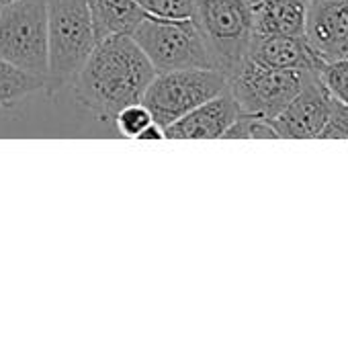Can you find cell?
I'll return each mask as SVG.
<instances>
[{
	"label": "cell",
	"instance_id": "3",
	"mask_svg": "<svg viewBox=\"0 0 348 350\" xmlns=\"http://www.w3.org/2000/svg\"><path fill=\"white\" fill-rule=\"evenodd\" d=\"M211 57L226 78L246 59L252 37L248 0H195L193 16Z\"/></svg>",
	"mask_w": 348,
	"mask_h": 350
},
{
	"label": "cell",
	"instance_id": "15",
	"mask_svg": "<svg viewBox=\"0 0 348 350\" xmlns=\"http://www.w3.org/2000/svg\"><path fill=\"white\" fill-rule=\"evenodd\" d=\"M224 139H281L271 119L240 113L238 119L226 129Z\"/></svg>",
	"mask_w": 348,
	"mask_h": 350
},
{
	"label": "cell",
	"instance_id": "5",
	"mask_svg": "<svg viewBox=\"0 0 348 350\" xmlns=\"http://www.w3.org/2000/svg\"><path fill=\"white\" fill-rule=\"evenodd\" d=\"M228 88V78L213 68L158 72L144 92L142 103L164 129Z\"/></svg>",
	"mask_w": 348,
	"mask_h": 350
},
{
	"label": "cell",
	"instance_id": "1",
	"mask_svg": "<svg viewBox=\"0 0 348 350\" xmlns=\"http://www.w3.org/2000/svg\"><path fill=\"white\" fill-rule=\"evenodd\" d=\"M154 76L156 70L133 37L115 35L92 47L72 88L78 105L101 121H113L121 109L142 103Z\"/></svg>",
	"mask_w": 348,
	"mask_h": 350
},
{
	"label": "cell",
	"instance_id": "13",
	"mask_svg": "<svg viewBox=\"0 0 348 350\" xmlns=\"http://www.w3.org/2000/svg\"><path fill=\"white\" fill-rule=\"evenodd\" d=\"M86 4L96 43L115 35H131L150 16L139 0H86Z\"/></svg>",
	"mask_w": 348,
	"mask_h": 350
},
{
	"label": "cell",
	"instance_id": "18",
	"mask_svg": "<svg viewBox=\"0 0 348 350\" xmlns=\"http://www.w3.org/2000/svg\"><path fill=\"white\" fill-rule=\"evenodd\" d=\"M150 16L158 18H193L195 0H139Z\"/></svg>",
	"mask_w": 348,
	"mask_h": 350
},
{
	"label": "cell",
	"instance_id": "21",
	"mask_svg": "<svg viewBox=\"0 0 348 350\" xmlns=\"http://www.w3.org/2000/svg\"><path fill=\"white\" fill-rule=\"evenodd\" d=\"M338 57H348V35L345 43H343V47H340V51H338Z\"/></svg>",
	"mask_w": 348,
	"mask_h": 350
},
{
	"label": "cell",
	"instance_id": "14",
	"mask_svg": "<svg viewBox=\"0 0 348 350\" xmlns=\"http://www.w3.org/2000/svg\"><path fill=\"white\" fill-rule=\"evenodd\" d=\"M45 88V80L0 57V107H12L14 103Z\"/></svg>",
	"mask_w": 348,
	"mask_h": 350
},
{
	"label": "cell",
	"instance_id": "2",
	"mask_svg": "<svg viewBox=\"0 0 348 350\" xmlns=\"http://www.w3.org/2000/svg\"><path fill=\"white\" fill-rule=\"evenodd\" d=\"M94 45L86 0H47V96L74 84Z\"/></svg>",
	"mask_w": 348,
	"mask_h": 350
},
{
	"label": "cell",
	"instance_id": "22",
	"mask_svg": "<svg viewBox=\"0 0 348 350\" xmlns=\"http://www.w3.org/2000/svg\"><path fill=\"white\" fill-rule=\"evenodd\" d=\"M12 2H16V0H0V8H2V6H8V4H12Z\"/></svg>",
	"mask_w": 348,
	"mask_h": 350
},
{
	"label": "cell",
	"instance_id": "16",
	"mask_svg": "<svg viewBox=\"0 0 348 350\" xmlns=\"http://www.w3.org/2000/svg\"><path fill=\"white\" fill-rule=\"evenodd\" d=\"M320 82L328 90V94L338 103L348 107V57H336L324 62L320 72Z\"/></svg>",
	"mask_w": 348,
	"mask_h": 350
},
{
	"label": "cell",
	"instance_id": "17",
	"mask_svg": "<svg viewBox=\"0 0 348 350\" xmlns=\"http://www.w3.org/2000/svg\"><path fill=\"white\" fill-rule=\"evenodd\" d=\"M115 127L123 137H139V133L154 121L152 113L144 103H133L115 115Z\"/></svg>",
	"mask_w": 348,
	"mask_h": 350
},
{
	"label": "cell",
	"instance_id": "8",
	"mask_svg": "<svg viewBox=\"0 0 348 350\" xmlns=\"http://www.w3.org/2000/svg\"><path fill=\"white\" fill-rule=\"evenodd\" d=\"M334 109V98L320 82L318 72H308L302 90L291 103L271 119L281 137L291 139H318Z\"/></svg>",
	"mask_w": 348,
	"mask_h": 350
},
{
	"label": "cell",
	"instance_id": "6",
	"mask_svg": "<svg viewBox=\"0 0 348 350\" xmlns=\"http://www.w3.org/2000/svg\"><path fill=\"white\" fill-rule=\"evenodd\" d=\"M0 57L45 80L47 0H16L0 8Z\"/></svg>",
	"mask_w": 348,
	"mask_h": 350
},
{
	"label": "cell",
	"instance_id": "12",
	"mask_svg": "<svg viewBox=\"0 0 348 350\" xmlns=\"http://www.w3.org/2000/svg\"><path fill=\"white\" fill-rule=\"evenodd\" d=\"M252 33L304 35L308 0H248Z\"/></svg>",
	"mask_w": 348,
	"mask_h": 350
},
{
	"label": "cell",
	"instance_id": "9",
	"mask_svg": "<svg viewBox=\"0 0 348 350\" xmlns=\"http://www.w3.org/2000/svg\"><path fill=\"white\" fill-rule=\"evenodd\" d=\"M248 59L273 70L320 72L324 59L312 49L304 35H263L252 33L248 43Z\"/></svg>",
	"mask_w": 348,
	"mask_h": 350
},
{
	"label": "cell",
	"instance_id": "7",
	"mask_svg": "<svg viewBox=\"0 0 348 350\" xmlns=\"http://www.w3.org/2000/svg\"><path fill=\"white\" fill-rule=\"evenodd\" d=\"M306 76L308 72L273 70L246 57L240 68L228 76V90L242 113L273 119L302 90Z\"/></svg>",
	"mask_w": 348,
	"mask_h": 350
},
{
	"label": "cell",
	"instance_id": "10",
	"mask_svg": "<svg viewBox=\"0 0 348 350\" xmlns=\"http://www.w3.org/2000/svg\"><path fill=\"white\" fill-rule=\"evenodd\" d=\"M240 107L232 92L226 88L203 105L195 107L174 123H170L164 133L170 139H215L224 137L226 129L238 119Z\"/></svg>",
	"mask_w": 348,
	"mask_h": 350
},
{
	"label": "cell",
	"instance_id": "11",
	"mask_svg": "<svg viewBox=\"0 0 348 350\" xmlns=\"http://www.w3.org/2000/svg\"><path fill=\"white\" fill-rule=\"evenodd\" d=\"M348 35V0H308L304 37L324 59H336Z\"/></svg>",
	"mask_w": 348,
	"mask_h": 350
},
{
	"label": "cell",
	"instance_id": "19",
	"mask_svg": "<svg viewBox=\"0 0 348 350\" xmlns=\"http://www.w3.org/2000/svg\"><path fill=\"white\" fill-rule=\"evenodd\" d=\"M318 139H348V107L338 105L334 100L332 115L324 125V129L320 131Z\"/></svg>",
	"mask_w": 348,
	"mask_h": 350
},
{
	"label": "cell",
	"instance_id": "20",
	"mask_svg": "<svg viewBox=\"0 0 348 350\" xmlns=\"http://www.w3.org/2000/svg\"><path fill=\"white\" fill-rule=\"evenodd\" d=\"M166 137V133H164V127L162 125H158L156 121H152L142 133H139V137L137 139H164Z\"/></svg>",
	"mask_w": 348,
	"mask_h": 350
},
{
	"label": "cell",
	"instance_id": "4",
	"mask_svg": "<svg viewBox=\"0 0 348 350\" xmlns=\"http://www.w3.org/2000/svg\"><path fill=\"white\" fill-rule=\"evenodd\" d=\"M131 37L142 47L156 74L189 68H213L207 45L193 18L148 16L131 31Z\"/></svg>",
	"mask_w": 348,
	"mask_h": 350
}]
</instances>
